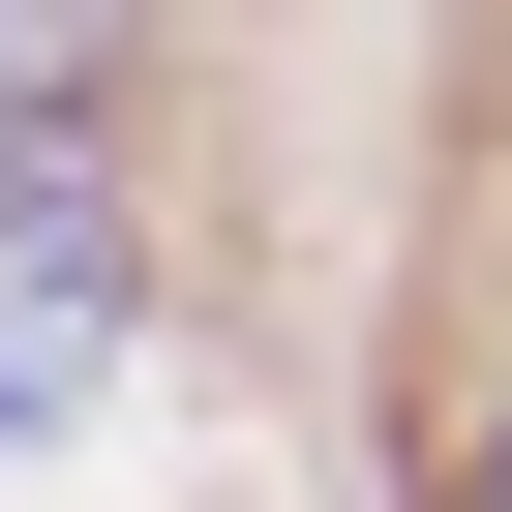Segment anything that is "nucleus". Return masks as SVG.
Masks as SVG:
<instances>
[{"label":"nucleus","mask_w":512,"mask_h":512,"mask_svg":"<svg viewBox=\"0 0 512 512\" xmlns=\"http://www.w3.org/2000/svg\"><path fill=\"white\" fill-rule=\"evenodd\" d=\"M452 512H512V422H482V482H452Z\"/></svg>","instance_id":"nucleus-2"},{"label":"nucleus","mask_w":512,"mask_h":512,"mask_svg":"<svg viewBox=\"0 0 512 512\" xmlns=\"http://www.w3.org/2000/svg\"><path fill=\"white\" fill-rule=\"evenodd\" d=\"M121 332H151V241H121V181H91V61L0 31V452L91 422Z\"/></svg>","instance_id":"nucleus-1"}]
</instances>
